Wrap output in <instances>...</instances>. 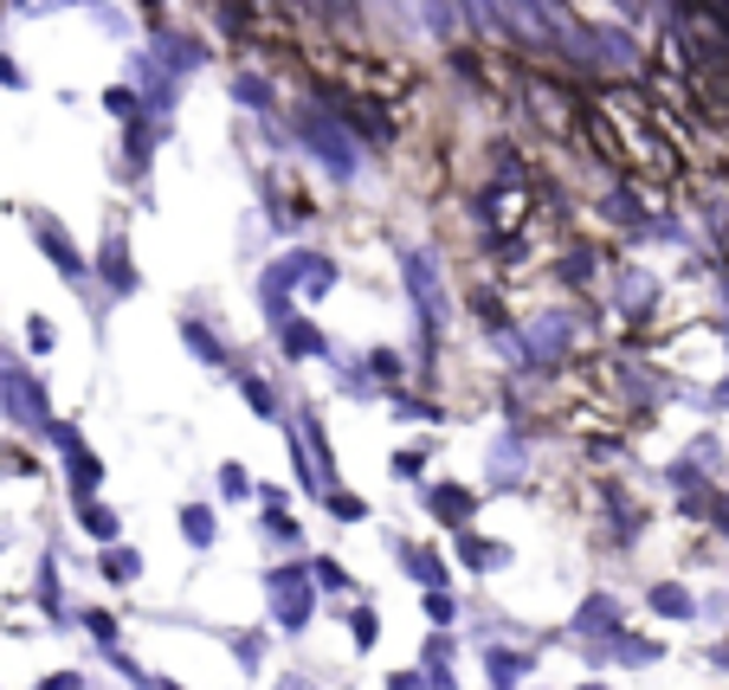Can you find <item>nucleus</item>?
Listing matches in <instances>:
<instances>
[{
  "instance_id": "6",
  "label": "nucleus",
  "mask_w": 729,
  "mask_h": 690,
  "mask_svg": "<svg viewBox=\"0 0 729 690\" xmlns=\"http://www.w3.org/2000/svg\"><path fill=\"white\" fill-rule=\"evenodd\" d=\"M349 639H356L362 652H368V645H374V639H381V614H374L368 600H362V607H349Z\"/></svg>"
},
{
  "instance_id": "2",
  "label": "nucleus",
  "mask_w": 729,
  "mask_h": 690,
  "mask_svg": "<svg viewBox=\"0 0 729 690\" xmlns=\"http://www.w3.org/2000/svg\"><path fill=\"white\" fill-rule=\"evenodd\" d=\"M427 503H433L439 523H452V530H465V516H471V490H465V484H439Z\"/></svg>"
},
{
  "instance_id": "14",
  "label": "nucleus",
  "mask_w": 729,
  "mask_h": 690,
  "mask_svg": "<svg viewBox=\"0 0 729 690\" xmlns=\"http://www.w3.org/2000/svg\"><path fill=\"white\" fill-rule=\"evenodd\" d=\"M427 614H433V620L445 626L452 614H458V607H452V594H427Z\"/></svg>"
},
{
  "instance_id": "13",
  "label": "nucleus",
  "mask_w": 729,
  "mask_h": 690,
  "mask_svg": "<svg viewBox=\"0 0 729 690\" xmlns=\"http://www.w3.org/2000/svg\"><path fill=\"white\" fill-rule=\"evenodd\" d=\"M219 490H226V497H246V472H239V465H219Z\"/></svg>"
},
{
  "instance_id": "4",
  "label": "nucleus",
  "mask_w": 729,
  "mask_h": 690,
  "mask_svg": "<svg viewBox=\"0 0 729 690\" xmlns=\"http://www.w3.org/2000/svg\"><path fill=\"white\" fill-rule=\"evenodd\" d=\"M653 607L665 614V620H691V594H684L678 581H658V587H653Z\"/></svg>"
},
{
  "instance_id": "10",
  "label": "nucleus",
  "mask_w": 729,
  "mask_h": 690,
  "mask_svg": "<svg viewBox=\"0 0 729 690\" xmlns=\"http://www.w3.org/2000/svg\"><path fill=\"white\" fill-rule=\"evenodd\" d=\"M246 401H252V407H259L265 419L278 414V401H272V388H265V381H246Z\"/></svg>"
},
{
  "instance_id": "3",
  "label": "nucleus",
  "mask_w": 729,
  "mask_h": 690,
  "mask_svg": "<svg viewBox=\"0 0 729 690\" xmlns=\"http://www.w3.org/2000/svg\"><path fill=\"white\" fill-rule=\"evenodd\" d=\"M214 510H207V503H188V510H181V536H188V543H194V549H207V543H214Z\"/></svg>"
},
{
  "instance_id": "12",
  "label": "nucleus",
  "mask_w": 729,
  "mask_h": 690,
  "mask_svg": "<svg viewBox=\"0 0 729 690\" xmlns=\"http://www.w3.org/2000/svg\"><path fill=\"white\" fill-rule=\"evenodd\" d=\"M420 465H427V452H394V478H420Z\"/></svg>"
},
{
  "instance_id": "8",
  "label": "nucleus",
  "mask_w": 729,
  "mask_h": 690,
  "mask_svg": "<svg viewBox=\"0 0 729 690\" xmlns=\"http://www.w3.org/2000/svg\"><path fill=\"white\" fill-rule=\"evenodd\" d=\"M310 574H316V587H349V574H343V561H336V555H316V561H310Z\"/></svg>"
},
{
  "instance_id": "16",
  "label": "nucleus",
  "mask_w": 729,
  "mask_h": 690,
  "mask_svg": "<svg viewBox=\"0 0 729 690\" xmlns=\"http://www.w3.org/2000/svg\"><path fill=\"white\" fill-rule=\"evenodd\" d=\"M39 690H84V685H77V671H59V678H46Z\"/></svg>"
},
{
  "instance_id": "9",
  "label": "nucleus",
  "mask_w": 729,
  "mask_h": 690,
  "mask_svg": "<svg viewBox=\"0 0 729 690\" xmlns=\"http://www.w3.org/2000/svg\"><path fill=\"white\" fill-rule=\"evenodd\" d=\"M330 510H336V516H349V523H362V516H368V503H362V497H349V490H330Z\"/></svg>"
},
{
  "instance_id": "1",
  "label": "nucleus",
  "mask_w": 729,
  "mask_h": 690,
  "mask_svg": "<svg viewBox=\"0 0 729 690\" xmlns=\"http://www.w3.org/2000/svg\"><path fill=\"white\" fill-rule=\"evenodd\" d=\"M303 574H310V568H278V574L265 581L285 632H303V626H310V614H316V594H310V581H303Z\"/></svg>"
},
{
  "instance_id": "11",
  "label": "nucleus",
  "mask_w": 729,
  "mask_h": 690,
  "mask_svg": "<svg viewBox=\"0 0 729 690\" xmlns=\"http://www.w3.org/2000/svg\"><path fill=\"white\" fill-rule=\"evenodd\" d=\"M84 626H91V639H97V645H110V639H117V620H110V614H84Z\"/></svg>"
},
{
  "instance_id": "15",
  "label": "nucleus",
  "mask_w": 729,
  "mask_h": 690,
  "mask_svg": "<svg viewBox=\"0 0 729 690\" xmlns=\"http://www.w3.org/2000/svg\"><path fill=\"white\" fill-rule=\"evenodd\" d=\"M387 690H427V678H420V671H394V678H387Z\"/></svg>"
},
{
  "instance_id": "18",
  "label": "nucleus",
  "mask_w": 729,
  "mask_h": 690,
  "mask_svg": "<svg viewBox=\"0 0 729 690\" xmlns=\"http://www.w3.org/2000/svg\"><path fill=\"white\" fill-rule=\"evenodd\" d=\"M587 690H600V685H587Z\"/></svg>"
},
{
  "instance_id": "7",
  "label": "nucleus",
  "mask_w": 729,
  "mask_h": 690,
  "mask_svg": "<svg viewBox=\"0 0 729 690\" xmlns=\"http://www.w3.org/2000/svg\"><path fill=\"white\" fill-rule=\"evenodd\" d=\"M84 530H91L97 543H110V536H117V510H110V503H84Z\"/></svg>"
},
{
  "instance_id": "17",
  "label": "nucleus",
  "mask_w": 729,
  "mask_h": 690,
  "mask_svg": "<svg viewBox=\"0 0 729 690\" xmlns=\"http://www.w3.org/2000/svg\"><path fill=\"white\" fill-rule=\"evenodd\" d=\"M278 690H303V685H297V678H291V685H278Z\"/></svg>"
},
{
  "instance_id": "5",
  "label": "nucleus",
  "mask_w": 729,
  "mask_h": 690,
  "mask_svg": "<svg viewBox=\"0 0 729 690\" xmlns=\"http://www.w3.org/2000/svg\"><path fill=\"white\" fill-rule=\"evenodd\" d=\"M136 574H143V555H136V549H110V555H104V581H117V587H130Z\"/></svg>"
}]
</instances>
